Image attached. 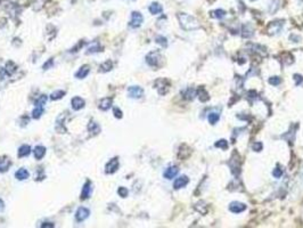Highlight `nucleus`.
<instances>
[{
  "label": "nucleus",
  "mask_w": 303,
  "mask_h": 228,
  "mask_svg": "<svg viewBox=\"0 0 303 228\" xmlns=\"http://www.w3.org/2000/svg\"><path fill=\"white\" fill-rule=\"evenodd\" d=\"M178 19L180 22V25H181L182 29L187 31L190 30H195V29H198L200 28V24L198 22L196 21V18H194L192 15L189 14H183V13H180L178 15Z\"/></svg>",
  "instance_id": "obj_1"
},
{
  "label": "nucleus",
  "mask_w": 303,
  "mask_h": 228,
  "mask_svg": "<svg viewBox=\"0 0 303 228\" xmlns=\"http://www.w3.org/2000/svg\"><path fill=\"white\" fill-rule=\"evenodd\" d=\"M162 60V56L160 53L157 51H152L149 54L146 56V62H147V64L151 66H154V67H156V66L160 65V62Z\"/></svg>",
  "instance_id": "obj_2"
},
{
  "label": "nucleus",
  "mask_w": 303,
  "mask_h": 228,
  "mask_svg": "<svg viewBox=\"0 0 303 228\" xmlns=\"http://www.w3.org/2000/svg\"><path fill=\"white\" fill-rule=\"evenodd\" d=\"M128 95L131 98L139 99L144 95V89L141 87H138V86H131V87L128 88Z\"/></svg>",
  "instance_id": "obj_3"
},
{
  "label": "nucleus",
  "mask_w": 303,
  "mask_h": 228,
  "mask_svg": "<svg viewBox=\"0 0 303 228\" xmlns=\"http://www.w3.org/2000/svg\"><path fill=\"white\" fill-rule=\"evenodd\" d=\"M143 21H144V17H143V15L139 12H132V14H131V21H130L129 25L131 28L136 29V28H139L140 25H141Z\"/></svg>",
  "instance_id": "obj_4"
},
{
  "label": "nucleus",
  "mask_w": 303,
  "mask_h": 228,
  "mask_svg": "<svg viewBox=\"0 0 303 228\" xmlns=\"http://www.w3.org/2000/svg\"><path fill=\"white\" fill-rule=\"evenodd\" d=\"M89 216H90V211L88 210L87 208H83V206L79 208V209L76 210V212H75V219H76V221H85Z\"/></svg>",
  "instance_id": "obj_5"
},
{
  "label": "nucleus",
  "mask_w": 303,
  "mask_h": 228,
  "mask_svg": "<svg viewBox=\"0 0 303 228\" xmlns=\"http://www.w3.org/2000/svg\"><path fill=\"white\" fill-rule=\"evenodd\" d=\"M117 169H119V160H117L116 157H114V159L109 160L108 163L106 164V167H105V172H106V174H114Z\"/></svg>",
  "instance_id": "obj_6"
},
{
  "label": "nucleus",
  "mask_w": 303,
  "mask_h": 228,
  "mask_svg": "<svg viewBox=\"0 0 303 228\" xmlns=\"http://www.w3.org/2000/svg\"><path fill=\"white\" fill-rule=\"evenodd\" d=\"M246 209V205L244 203H239V202H231L229 205V210L234 213H239Z\"/></svg>",
  "instance_id": "obj_7"
},
{
  "label": "nucleus",
  "mask_w": 303,
  "mask_h": 228,
  "mask_svg": "<svg viewBox=\"0 0 303 228\" xmlns=\"http://www.w3.org/2000/svg\"><path fill=\"white\" fill-rule=\"evenodd\" d=\"M71 105H72L73 110L79 111V110L85 107V99L81 98V97H74L71 101Z\"/></svg>",
  "instance_id": "obj_8"
},
{
  "label": "nucleus",
  "mask_w": 303,
  "mask_h": 228,
  "mask_svg": "<svg viewBox=\"0 0 303 228\" xmlns=\"http://www.w3.org/2000/svg\"><path fill=\"white\" fill-rule=\"evenodd\" d=\"M188 177L186 176H181V177H179V178H177L176 181L173 183V187H175V189H180L182 187H185L186 185L188 184Z\"/></svg>",
  "instance_id": "obj_9"
},
{
  "label": "nucleus",
  "mask_w": 303,
  "mask_h": 228,
  "mask_svg": "<svg viewBox=\"0 0 303 228\" xmlns=\"http://www.w3.org/2000/svg\"><path fill=\"white\" fill-rule=\"evenodd\" d=\"M98 107L99 110H102V111H107L109 108L112 107V98H108V97H106V98H103L99 104H98Z\"/></svg>",
  "instance_id": "obj_10"
},
{
  "label": "nucleus",
  "mask_w": 303,
  "mask_h": 228,
  "mask_svg": "<svg viewBox=\"0 0 303 228\" xmlns=\"http://www.w3.org/2000/svg\"><path fill=\"white\" fill-rule=\"evenodd\" d=\"M10 164H12V162L8 157H6V156L0 157V172H6L10 167Z\"/></svg>",
  "instance_id": "obj_11"
},
{
  "label": "nucleus",
  "mask_w": 303,
  "mask_h": 228,
  "mask_svg": "<svg viewBox=\"0 0 303 228\" xmlns=\"http://www.w3.org/2000/svg\"><path fill=\"white\" fill-rule=\"evenodd\" d=\"M178 172H179V169L177 168V167H170V168H168L164 171V178L172 179V178H175L178 174Z\"/></svg>",
  "instance_id": "obj_12"
},
{
  "label": "nucleus",
  "mask_w": 303,
  "mask_h": 228,
  "mask_svg": "<svg viewBox=\"0 0 303 228\" xmlns=\"http://www.w3.org/2000/svg\"><path fill=\"white\" fill-rule=\"evenodd\" d=\"M90 72V67L88 65H83L80 67V70L75 73V78L76 79H85Z\"/></svg>",
  "instance_id": "obj_13"
},
{
  "label": "nucleus",
  "mask_w": 303,
  "mask_h": 228,
  "mask_svg": "<svg viewBox=\"0 0 303 228\" xmlns=\"http://www.w3.org/2000/svg\"><path fill=\"white\" fill-rule=\"evenodd\" d=\"M91 194V183H85V185L82 188V192H81V200H87V198L90 197Z\"/></svg>",
  "instance_id": "obj_14"
},
{
  "label": "nucleus",
  "mask_w": 303,
  "mask_h": 228,
  "mask_svg": "<svg viewBox=\"0 0 303 228\" xmlns=\"http://www.w3.org/2000/svg\"><path fill=\"white\" fill-rule=\"evenodd\" d=\"M33 153H34V157L36 160H41L46 154V147H43L41 145H38V146H36Z\"/></svg>",
  "instance_id": "obj_15"
},
{
  "label": "nucleus",
  "mask_w": 303,
  "mask_h": 228,
  "mask_svg": "<svg viewBox=\"0 0 303 228\" xmlns=\"http://www.w3.org/2000/svg\"><path fill=\"white\" fill-rule=\"evenodd\" d=\"M29 176H30V174H29V171H27V170H26L25 168L18 169L17 171L15 172V177H16L18 180L27 179V178H29Z\"/></svg>",
  "instance_id": "obj_16"
},
{
  "label": "nucleus",
  "mask_w": 303,
  "mask_h": 228,
  "mask_svg": "<svg viewBox=\"0 0 303 228\" xmlns=\"http://www.w3.org/2000/svg\"><path fill=\"white\" fill-rule=\"evenodd\" d=\"M30 153H31V147L29 145H22V146L18 148V156H19V157L27 156Z\"/></svg>",
  "instance_id": "obj_17"
},
{
  "label": "nucleus",
  "mask_w": 303,
  "mask_h": 228,
  "mask_svg": "<svg viewBox=\"0 0 303 228\" xmlns=\"http://www.w3.org/2000/svg\"><path fill=\"white\" fill-rule=\"evenodd\" d=\"M163 10V8L162 6L157 4V2H153L151 6H149V12L153 14V15H157V14H161Z\"/></svg>",
  "instance_id": "obj_18"
},
{
  "label": "nucleus",
  "mask_w": 303,
  "mask_h": 228,
  "mask_svg": "<svg viewBox=\"0 0 303 228\" xmlns=\"http://www.w3.org/2000/svg\"><path fill=\"white\" fill-rule=\"evenodd\" d=\"M88 130H89V132H91L92 135H97L98 132L100 131V127L98 126V123L91 121V122H89V124H88Z\"/></svg>",
  "instance_id": "obj_19"
},
{
  "label": "nucleus",
  "mask_w": 303,
  "mask_h": 228,
  "mask_svg": "<svg viewBox=\"0 0 303 228\" xmlns=\"http://www.w3.org/2000/svg\"><path fill=\"white\" fill-rule=\"evenodd\" d=\"M43 113V106L41 105H36V108L33 110V112H32V116L34 118V119H39Z\"/></svg>",
  "instance_id": "obj_20"
},
{
  "label": "nucleus",
  "mask_w": 303,
  "mask_h": 228,
  "mask_svg": "<svg viewBox=\"0 0 303 228\" xmlns=\"http://www.w3.org/2000/svg\"><path fill=\"white\" fill-rule=\"evenodd\" d=\"M64 96H65V91H63V90H56L54 92H51L50 98H51L53 101H58V99L63 98Z\"/></svg>",
  "instance_id": "obj_21"
},
{
  "label": "nucleus",
  "mask_w": 303,
  "mask_h": 228,
  "mask_svg": "<svg viewBox=\"0 0 303 228\" xmlns=\"http://www.w3.org/2000/svg\"><path fill=\"white\" fill-rule=\"evenodd\" d=\"M219 119H220V114L217 113V112H211L209 114V122L211 124H215L219 121Z\"/></svg>",
  "instance_id": "obj_22"
},
{
  "label": "nucleus",
  "mask_w": 303,
  "mask_h": 228,
  "mask_svg": "<svg viewBox=\"0 0 303 228\" xmlns=\"http://www.w3.org/2000/svg\"><path fill=\"white\" fill-rule=\"evenodd\" d=\"M226 16V12H224V9H215V10H213L211 13V17L213 18H224Z\"/></svg>",
  "instance_id": "obj_23"
},
{
  "label": "nucleus",
  "mask_w": 303,
  "mask_h": 228,
  "mask_svg": "<svg viewBox=\"0 0 303 228\" xmlns=\"http://www.w3.org/2000/svg\"><path fill=\"white\" fill-rule=\"evenodd\" d=\"M112 69V62L111 60H106V62H104L103 64H100L99 66V71L100 72H107Z\"/></svg>",
  "instance_id": "obj_24"
},
{
  "label": "nucleus",
  "mask_w": 303,
  "mask_h": 228,
  "mask_svg": "<svg viewBox=\"0 0 303 228\" xmlns=\"http://www.w3.org/2000/svg\"><path fill=\"white\" fill-rule=\"evenodd\" d=\"M197 95H198V97H200L201 102H206V101H209V99H210L209 95L206 94V91L203 89V88H200V89H198Z\"/></svg>",
  "instance_id": "obj_25"
},
{
  "label": "nucleus",
  "mask_w": 303,
  "mask_h": 228,
  "mask_svg": "<svg viewBox=\"0 0 303 228\" xmlns=\"http://www.w3.org/2000/svg\"><path fill=\"white\" fill-rule=\"evenodd\" d=\"M215 146L219 147V148H222V150H227L228 148V142L224 140V139H221V140H218L215 143Z\"/></svg>",
  "instance_id": "obj_26"
},
{
  "label": "nucleus",
  "mask_w": 303,
  "mask_h": 228,
  "mask_svg": "<svg viewBox=\"0 0 303 228\" xmlns=\"http://www.w3.org/2000/svg\"><path fill=\"white\" fill-rule=\"evenodd\" d=\"M46 102H47V96H46V95H42V96H40L36 101V105H41V106H43V105L46 104Z\"/></svg>",
  "instance_id": "obj_27"
},
{
  "label": "nucleus",
  "mask_w": 303,
  "mask_h": 228,
  "mask_svg": "<svg viewBox=\"0 0 303 228\" xmlns=\"http://www.w3.org/2000/svg\"><path fill=\"white\" fill-rule=\"evenodd\" d=\"M156 42L160 43L161 46H163V47H166L168 46V40H166V38H164V37H157L156 38Z\"/></svg>",
  "instance_id": "obj_28"
},
{
  "label": "nucleus",
  "mask_w": 303,
  "mask_h": 228,
  "mask_svg": "<svg viewBox=\"0 0 303 228\" xmlns=\"http://www.w3.org/2000/svg\"><path fill=\"white\" fill-rule=\"evenodd\" d=\"M280 82H281V80H280L279 77H271L269 79V83L273 84V86H278Z\"/></svg>",
  "instance_id": "obj_29"
},
{
  "label": "nucleus",
  "mask_w": 303,
  "mask_h": 228,
  "mask_svg": "<svg viewBox=\"0 0 303 228\" xmlns=\"http://www.w3.org/2000/svg\"><path fill=\"white\" fill-rule=\"evenodd\" d=\"M98 50H99V46H98L97 42H94L91 46H89V50H88V53H97Z\"/></svg>",
  "instance_id": "obj_30"
},
{
  "label": "nucleus",
  "mask_w": 303,
  "mask_h": 228,
  "mask_svg": "<svg viewBox=\"0 0 303 228\" xmlns=\"http://www.w3.org/2000/svg\"><path fill=\"white\" fill-rule=\"evenodd\" d=\"M117 193H119V195H120L121 197H127L128 196V189L126 187H120V188L117 189Z\"/></svg>",
  "instance_id": "obj_31"
},
{
  "label": "nucleus",
  "mask_w": 303,
  "mask_h": 228,
  "mask_svg": "<svg viewBox=\"0 0 303 228\" xmlns=\"http://www.w3.org/2000/svg\"><path fill=\"white\" fill-rule=\"evenodd\" d=\"M53 65H54V60H51V58H50V60H48L46 63H45V64H43L42 69L43 70H49V69H50Z\"/></svg>",
  "instance_id": "obj_32"
},
{
  "label": "nucleus",
  "mask_w": 303,
  "mask_h": 228,
  "mask_svg": "<svg viewBox=\"0 0 303 228\" xmlns=\"http://www.w3.org/2000/svg\"><path fill=\"white\" fill-rule=\"evenodd\" d=\"M113 113H114V116L115 118H117V119H121L122 118V112H121V110L120 108H114L113 110Z\"/></svg>",
  "instance_id": "obj_33"
},
{
  "label": "nucleus",
  "mask_w": 303,
  "mask_h": 228,
  "mask_svg": "<svg viewBox=\"0 0 303 228\" xmlns=\"http://www.w3.org/2000/svg\"><path fill=\"white\" fill-rule=\"evenodd\" d=\"M273 174L276 177V178H280V177H281V174H283V171H281L279 168H276L275 170H273Z\"/></svg>",
  "instance_id": "obj_34"
},
{
  "label": "nucleus",
  "mask_w": 303,
  "mask_h": 228,
  "mask_svg": "<svg viewBox=\"0 0 303 228\" xmlns=\"http://www.w3.org/2000/svg\"><path fill=\"white\" fill-rule=\"evenodd\" d=\"M6 74H8V73H7V71H6V69H4V67H0V80H4Z\"/></svg>",
  "instance_id": "obj_35"
},
{
  "label": "nucleus",
  "mask_w": 303,
  "mask_h": 228,
  "mask_svg": "<svg viewBox=\"0 0 303 228\" xmlns=\"http://www.w3.org/2000/svg\"><path fill=\"white\" fill-rule=\"evenodd\" d=\"M253 150H254L255 152H260V151L262 150V144H261V143H255V144L253 145Z\"/></svg>",
  "instance_id": "obj_36"
},
{
  "label": "nucleus",
  "mask_w": 303,
  "mask_h": 228,
  "mask_svg": "<svg viewBox=\"0 0 303 228\" xmlns=\"http://www.w3.org/2000/svg\"><path fill=\"white\" fill-rule=\"evenodd\" d=\"M294 80L296 81V86H299V84L301 83V81H303V78L301 75H299V74H295L294 75Z\"/></svg>",
  "instance_id": "obj_37"
},
{
  "label": "nucleus",
  "mask_w": 303,
  "mask_h": 228,
  "mask_svg": "<svg viewBox=\"0 0 303 228\" xmlns=\"http://www.w3.org/2000/svg\"><path fill=\"white\" fill-rule=\"evenodd\" d=\"M54 226H55V225H54V224H51V222H43L42 225H41V227H42V228H45V227H50V228H51V227H54Z\"/></svg>",
  "instance_id": "obj_38"
},
{
  "label": "nucleus",
  "mask_w": 303,
  "mask_h": 228,
  "mask_svg": "<svg viewBox=\"0 0 303 228\" xmlns=\"http://www.w3.org/2000/svg\"><path fill=\"white\" fill-rule=\"evenodd\" d=\"M4 210H5V203H4V201L0 198V212H2Z\"/></svg>",
  "instance_id": "obj_39"
}]
</instances>
